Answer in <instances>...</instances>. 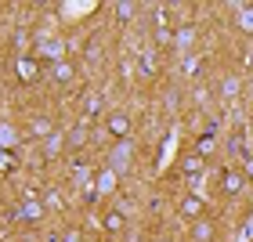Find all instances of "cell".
Segmentation results:
<instances>
[{
    "label": "cell",
    "mask_w": 253,
    "mask_h": 242,
    "mask_svg": "<svg viewBox=\"0 0 253 242\" xmlns=\"http://www.w3.org/2000/svg\"><path fill=\"white\" fill-rule=\"evenodd\" d=\"M203 213H206V195L192 192V195H181V199H177V217H181V221L195 224V221H203Z\"/></svg>",
    "instance_id": "obj_1"
},
{
    "label": "cell",
    "mask_w": 253,
    "mask_h": 242,
    "mask_svg": "<svg viewBox=\"0 0 253 242\" xmlns=\"http://www.w3.org/2000/svg\"><path fill=\"white\" fill-rule=\"evenodd\" d=\"M105 130H109V137H116V141H126L130 137V130H134V123H130V116L126 112H109L105 116Z\"/></svg>",
    "instance_id": "obj_2"
},
{
    "label": "cell",
    "mask_w": 253,
    "mask_h": 242,
    "mask_svg": "<svg viewBox=\"0 0 253 242\" xmlns=\"http://www.w3.org/2000/svg\"><path fill=\"white\" fill-rule=\"evenodd\" d=\"M243 184H246V174H243V166H224V174H221V188L224 195H239L243 192Z\"/></svg>",
    "instance_id": "obj_3"
},
{
    "label": "cell",
    "mask_w": 253,
    "mask_h": 242,
    "mask_svg": "<svg viewBox=\"0 0 253 242\" xmlns=\"http://www.w3.org/2000/svg\"><path fill=\"white\" fill-rule=\"evenodd\" d=\"M181 174H185V177H203L206 174V159L199 152H188L185 159H181Z\"/></svg>",
    "instance_id": "obj_4"
},
{
    "label": "cell",
    "mask_w": 253,
    "mask_h": 242,
    "mask_svg": "<svg viewBox=\"0 0 253 242\" xmlns=\"http://www.w3.org/2000/svg\"><path fill=\"white\" fill-rule=\"evenodd\" d=\"M29 137H33V141H47V137H54V123L43 120V116H37V120L29 123Z\"/></svg>",
    "instance_id": "obj_5"
},
{
    "label": "cell",
    "mask_w": 253,
    "mask_h": 242,
    "mask_svg": "<svg viewBox=\"0 0 253 242\" xmlns=\"http://www.w3.org/2000/svg\"><path fill=\"white\" fill-rule=\"evenodd\" d=\"M123 224H126V217H123L120 210H109L105 217H101V228H105L109 235H120V232H123Z\"/></svg>",
    "instance_id": "obj_6"
},
{
    "label": "cell",
    "mask_w": 253,
    "mask_h": 242,
    "mask_svg": "<svg viewBox=\"0 0 253 242\" xmlns=\"http://www.w3.org/2000/svg\"><path fill=\"white\" fill-rule=\"evenodd\" d=\"M170 40H174V47H177V51H188V47H192V40H195V29H192V26H177Z\"/></svg>",
    "instance_id": "obj_7"
},
{
    "label": "cell",
    "mask_w": 253,
    "mask_h": 242,
    "mask_svg": "<svg viewBox=\"0 0 253 242\" xmlns=\"http://www.w3.org/2000/svg\"><path fill=\"white\" fill-rule=\"evenodd\" d=\"M192 242H213V221H195L192 224Z\"/></svg>",
    "instance_id": "obj_8"
},
{
    "label": "cell",
    "mask_w": 253,
    "mask_h": 242,
    "mask_svg": "<svg viewBox=\"0 0 253 242\" xmlns=\"http://www.w3.org/2000/svg\"><path fill=\"white\" fill-rule=\"evenodd\" d=\"M235 26L243 33H253V4H239L235 7Z\"/></svg>",
    "instance_id": "obj_9"
},
{
    "label": "cell",
    "mask_w": 253,
    "mask_h": 242,
    "mask_svg": "<svg viewBox=\"0 0 253 242\" xmlns=\"http://www.w3.org/2000/svg\"><path fill=\"white\" fill-rule=\"evenodd\" d=\"M18 80H22V83H33V80H37V73H40V65L37 62H33V58H18Z\"/></svg>",
    "instance_id": "obj_10"
},
{
    "label": "cell",
    "mask_w": 253,
    "mask_h": 242,
    "mask_svg": "<svg viewBox=\"0 0 253 242\" xmlns=\"http://www.w3.org/2000/svg\"><path fill=\"white\" fill-rule=\"evenodd\" d=\"M15 145H18V130H15L11 123H0V148L15 152Z\"/></svg>",
    "instance_id": "obj_11"
},
{
    "label": "cell",
    "mask_w": 253,
    "mask_h": 242,
    "mask_svg": "<svg viewBox=\"0 0 253 242\" xmlns=\"http://www.w3.org/2000/svg\"><path fill=\"white\" fill-rule=\"evenodd\" d=\"M22 213H26L29 217V221H40V217H43V206H40V199H37V195H26V202H22Z\"/></svg>",
    "instance_id": "obj_12"
},
{
    "label": "cell",
    "mask_w": 253,
    "mask_h": 242,
    "mask_svg": "<svg viewBox=\"0 0 253 242\" xmlns=\"http://www.w3.org/2000/svg\"><path fill=\"white\" fill-rule=\"evenodd\" d=\"M213 148H217L213 130H203V134H199V141H195V152H199V156L206 159V156H213Z\"/></svg>",
    "instance_id": "obj_13"
},
{
    "label": "cell",
    "mask_w": 253,
    "mask_h": 242,
    "mask_svg": "<svg viewBox=\"0 0 253 242\" xmlns=\"http://www.w3.org/2000/svg\"><path fill=\"white\" fill-rule=\"evenodd\" d=\"M51 76L58 80V83H69V80L76 76V69L69 65V62H54V69H51Z\"/></svg>",
    "instance_id": "obj_14"
},
{
    "label": "cell",
    "mask_w": 253,
    "mask_h": 242,
    "mask_svg": "<svg viewBox=\"0 0 253 242\" xmlns=\"http://www.w3.org/2000/svg\"><path fill=\"white\" fill-rule=\"evenodd\" d=\"M98 109H101V94H87L84 98V120L98 116Z\"/></svg>",
    "instance_id": "obj_15"
},
{
    "label": "cell",
    "mask_w": 253,
    "mask_h": 242,
    "mask_svg": "<svg viewBox=\"0 0 253 242\" xmlns=\"http://www.w3.org/2000/svg\"><path fill=\"white\" fill-rule=\"evenodd\" d=\"M15 166H18L15 152H7V148H0V174H7V170H15Z\"/></svg>",
    "instance_id": "obj_16"
},
{
    "label": "cell",
    "mask_w": 253,
    "mask_h": 242,
    "mask_svg": "<svg viewBox=\"0 0 253 242\" xmlns=\"http://www.w3.org/2000/svg\"><path fill=\"white\" fill-rule=\"evenodd\" d=\"M221 94H224V98L239 94V76H224V83H221Z\"/></svg>",
    "instance_id": "obj_17"
},
{
    "label": "cell",
    "mask_w": 253,
    "mask_h": 242,
    "mask_svg": "<svg viewBox=\"0 0 253 242\" xmlns=\"http://www.w3.org/2000/svg\"><path fill=\"white\" fill-rule=\"evenodd\" d=\"M134 11H137V4H120V7H116V18H130Z\"/></svg>",
    "instance_id": "obj_18"
},
{
    "label": "cell",
    "mask_w": 253,
    "mask_h": 242,
    "mask_svg": "<svg viewBox=\"0 0 253 242\" xmlns=\"http://www.w3.org/2000/svg\"><path fill=\"white\" fill-rule=\"evenodd\" d=\"M62 242H80V235H76V232H69V235H65Z\"/></svg>",
    "instance_id": "obj_19"
}]
</instances>
